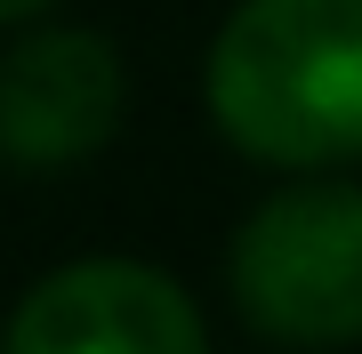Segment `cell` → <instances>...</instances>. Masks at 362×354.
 Instances as JSON below:
<instances>
[{
	"instance_id": "1",
	"label": "cell",
	"mask_w": 362,
	"mask_h": 354,
	"mask_svg": "<svg viewBox=\"0 0 362 354\" xmlns=\"http://www.w3.org/2000/svg\"><path fill=\"white\" fill-rule=\"evenodd\" d=\"M209 113L250 161H362V0H242L209 49Z\"/></svg>"
},
{
	"instance_id": "2",
	"label": "cell",
	"mask_w": 362,
	"mask_h": 354,
	"mask_svg": "<svg viewBox=\"0 0 362 354\" xmlns=\"http://www.w3.org/2000/svg\"><path fill=\"white\" fill-rule=\"evenodd\" d=\"M233 306L282 346L362 338V185H290L233 234Z\"/></svg>"
},
{
	"instance_id": "3",
	"label": "cell",
	"mask_w": 362,
	"mask_h": 354,
	"mask_svg": "<svg viewBox=\"0 0 362 354\" xmlns=\"http://www.w3.org/2000/svg\"><path fill=\"white\" fill-rule=\"evenodd\" d=\"M0 354H209L202 306L145 258H73L33 282Z\"/></svg>"
},
{
	"instance_id": "4",
	"label": "cell",
	"mask_w": 362,
	"mask_h": 354,
	"mask_svg": "<svg viewBox=\"0 0 362 354\" xmlns=\"http://www.w3.org/2000/svg\"><path fill=\"white\" fill-rule=\"evenodd\" d=\"M129 105L121 49L89 25H40L0 57V161L16 170H73L105 153Z\"/></svg>"
},
{
	"instance_id": "5",
	"label": "cell",
	"mask_w": 362,
	"mask_h": 354,
	"mask_svg": "<svg viewBox=\"0 0 362 354\" xmlns=\"http://www.w3.org/2000/svg\"><path fill=\"white\" fill-rule=\"evenodd\" d=\"M57 0H0V25H33V16H49Z\"/></svg>"
}]
</instances>
